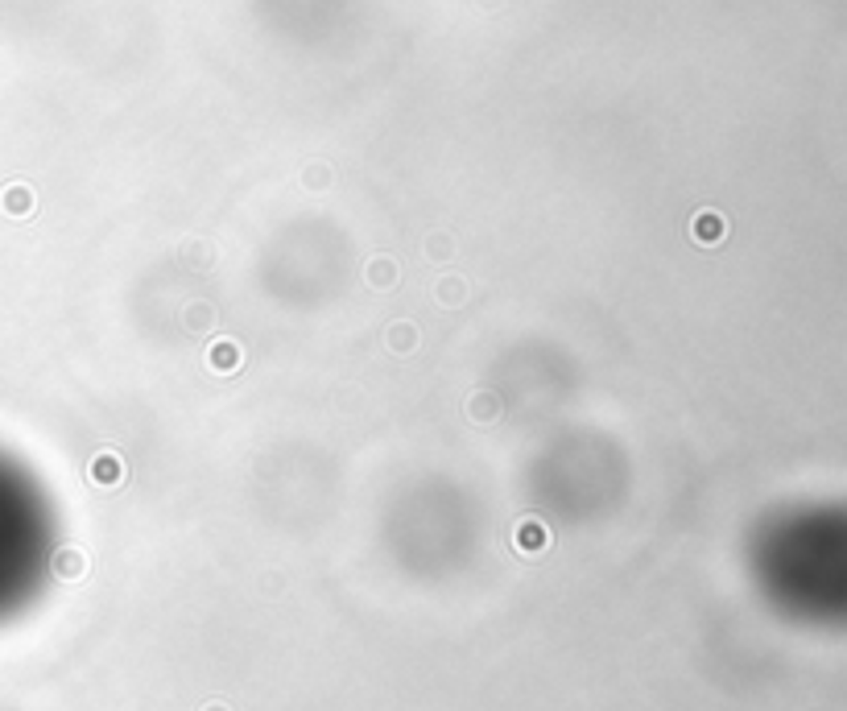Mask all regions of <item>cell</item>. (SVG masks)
<instances>
[{
    "mask_svg": "<svg viewBox=\"0 0 847 711\" xmlns=\"http://www.w3.org/2000/svg\"><path fill=\"white\" fill-rule=\"evenodd\" d=\"M232 347H215V368H236V360H232Z\"/></svg>",
    "mask_w": 847,
    "mask_h": 711,
    "instance_id": "cell-3",
    "label": "cell"
},
{
    "mask_svg": "<svg viewBox=\"0 0 847 711\" xmlns=\"http://www.w3.org/2000/svg\"><path fill=\"white\" fill-rule=\"evenodd\" d=\"M42 559V518L21 480L0 467V616H9L30 595Z\"/></svg>",
    "mask_w": 847,
    "mask_h": 711,
    "instance_id": "cell-1",
    "label": "cell"
},
{
    "mask_svg": "<svg viewBox=\"0 0 847 711\" xmlns=\"http://www.w3.org/2000/svg\"><path fill=\"white\" fill-rule=\"evenodd\" d=\"M695 227H698V240H715V236H723V219H715V216H698V219H695Z\"/></svg>",
    "mask_w": 847,
    "mask_h": 711,
    "instance_id": "cell-2",
    "label": "cell"
}]
</instances>
